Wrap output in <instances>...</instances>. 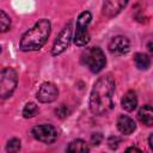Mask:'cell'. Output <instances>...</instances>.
I'll return each mask as SVG.
<instances>
[{
  "mask_svg": "<svg viewBox=\"0 0 153 153\" xmlns=\"http://www.w3.org/2000/svg\"><path fill=\"white\" fill-rule=\"evenodd\" d=\"M115 79L110 75H103L94 82L90 93V110L93 115H104L114 109V93H115Z\"/></svg>",
  "mask_w": 153,
  "mask_h": 153,
  "instance_id": "6da1fadb",
  "label": "cell"
},
{
  "mask_svg": "<svg viewBox=\"0 0 153 153\" xmlns=\"http://www.w3.org/2000/svg\"><path fill=\"white\" fill-rule=\"evenodd\" d=\"M51 32V23L47 18H42L26 30L19 41V49L22 51H38L48 41Z\"/></svg>",
  "mask_w": 153,
  "mask_h": 153,
  "instance_id": "7a4b0ae2",
  "label": "cell"
},
{
  "mask_svg": "<svg viewBox=\"0 0 153 153\" xmlns=\"http://www.w3.org/2000/svg\"><path fill=\"white\" fill-rule=\"evenodd\" d=\"M81 63L87 67L92 73H99L106 65V57L104 51L99 47L86 48L80 56Z\"/></svg>",
  "mask_w": 153,
  "mask_h": 153,
  "instance_id": "3957f363",
  "label": "cell"
},
{
  "mask_svg": "<svg viewBox=\"0 0 153 153\" xmlns=\"http://www.w3.org/2000/svg\"><path fill=\"white\" fill-rule=\"evenodd\" d=\"M18 86V74L12 67L0 69V99H8Z\"/></svg>",
  "mask_w": 153,
  "mask_h": 153,
  "instance_id": "277c9868",
  "label": "cell"
},
{
  "mask_svg": "<svg viewBox=\"0 0 153 153\" xmlns=\"http://www.w3.org/2000/svg\"><path fill=\"white\" fill-rule=\"evenodd\" d=\"M91 20H92V14L90 11H84L79 14L75 24V33L73 37L76 47H85L90 42L88 25Z\"/></svg>",
  "mask_w": 153,
  "mask_h": 153,
  "instance_id": "5b68a950",
  "label": "cell"
},
{
  "mask_svg": "<svg viewBox=\"0 0 153 153\" xmlns=\"http://www.w3.org/2000/svg\"><path fill=\"white\" fill-rule=\"evenodd\" d=\"M72 33H73V26H72V22H68L62 30L60 31V33L57 35L53 48H51V55L53 56H57L61 55L63 51H66V49L69 47L71 42H72Z\"/></svg>",
  "mask_w": 153,
  "mask_h": 153,
  "instance_id": "8992f818",
  "label": "cell"
},
{
  "mask_svg": "<svg viewBox=\"0 0 153 153\" xmlns=\"http://www.w3.org/2000/svg\"><path fill=\"white\" fill-rule=\"evenodd\" d=\"M31 134L36 140H38L43 143H47V145L54 143L59 136L56 128L51 124H48V123L35 126L31 129Z\"/></svg>",
  "mask_w": 153,
  "mask_h": 153,
  "instance_id": "52a82bcc",
  "label": "cell"
},
{
  "mask_svg": "<svg viewBox=\"0 0 153 153\" xmlns=\"http://www.w3.org/2000/svg\"><path fill=\"white\" fill-rule=\"evenodd\" d=\"M59 97V88L56 87L55 84L50 81H44L38 87V91L36 93V98L39 103L47 104V103H53Z\"/></svg>",
  "mask_w": 153,
  "mask_h": 153,
  "instance_id": "ba28073f",
  "label": "cell"
},
{
  "mask_svg": "<svg viewBox=\"0 0 153 153\" xmlns=\"http://www.w3.org/2000/svg\"><path fill=\"white\" fill-rule=\"evenodd\" d=\"M108 49L112 55L122 56V55H126L130 50V42L128 37L123 35H117L110 39L108 44Z\"/></svg>",
  "mask_w": 153,
  "mask_h": 153,
  "instance_id": "9c48e42d",
  "label": "cell"
},
{
  "mask_svg": "<svg viewBox=\"0 0 153 153\" xmlns=\"http://www.w3.org/2000/svg\"><path fill=\"white\" fill-rule=\"evenodd\" d=\"M129 0H105L102 7V13L106 18H114L124 10Z\"/></svg>",
  "mask_w": 153,
  "mask_h": 153,
  "instance_id": "30bf717a",
  "label": "cell"
},
{
  "mask_svg": "<svg viewBox=\"0 0 153 153\" xmlns=\"http://www.w3.org/2000/svg\"><path fill=\"white\" fill-rule=\"evenodd\" d=\"M116 126H117L118 131L124 135H130L136 129V122L127 115H120L117 118Z\"/></svg>",
  "mask_w": 153,
  "mask_h": 153,
  "instance_id": "8fae6325",
  "label": "cell"
},
{
  "mask_svg": "<svg viewBox=\"0 0 153 153\" xmlns=\"http://www.w3.org/2000/svg\"><path fill=\"white\" fill-rule=\"evenodd\" d=\"M121 105L128 112L134 111L136 109V106H137V96H136V92L133 91V90L127 91L124 93V96L122 97V99H121Z\"/></svg>",
  "mask_w": 153,
  "mask_h": 153,
  "instance_id": "7c38bea8",
  "label": "cell"
},
{
  "mask_svg": "<svg viewBox=\"0 0 153 153\" xmlns=\"http://www.w3.org/2000/svg\"><path fill=\"white\" fill-rule=\"evenodd\" d=\"M137 118L142 124L151 127L153 124V109H152V106L149 104L141 106L137 111Z\"/></svg>",
  "mask_w": 153,
  "mask_h": 153,
  "instance_id": "4fadbf2b",
  "label": "cell"
},
{
  "mask_svg": "<svg viewBox=\"0 0 153 153\" xmlns=\"http://www.w3.org/2000/svg\"><path fill=\"white\" fill-rule=\"evenodd\" d=\"M66 151L71 152V153H78V152L87 153V152H90V147L82 139H75V140L69 142V145L67 146Z\"/></svg>",
  "mask_w": 153,
  "mask_h": 153,
  "instance_id": "5bb4252c",
  "label": "cell"
},
{
  "mask_svg": "<svg viewBox=\"0 0 153 153\" xmlns=\"http://www.w3.org/2000/svg\"><path fill=\"white\" fill-rule=\"evenodd\" d=\"M134 63L140 71H147L151 67V57L145 53H136L134 55Z\"/></svg>",
  "mask_w": 153,
  "mask_h": 153,
  "instance_id": "9a60e30c",
  "label": "cell"
},
{
  "mask_svg": "<svg viewBox=\"0 0 153 153\" xmlns=\"http://www.w3.org/2000/svg\"><path fill=\"white\" fill-rule=\"evenodd\" d=\"M38 111L39 110H38L37 104H35L32 102H29V103H26L24 105L22 114H23V117L24 118H32V117H35L38 114Z\"/></svg>",
  "mask_w": 153,
  "mask_h": 153,
  "instance_id": "2e32d148",
  "label": "cell"
},
{
  "mask_svg": "<svg viewBox=\"0 0 153 153\" xmlns=\"http://www.w3.org/2000/svg\"><path fill=\"white\" fill-rule=\"evenodd\" d=\"M11 30V18L10 16L0 10V33H5Z\"/></svg>",
  "mask_w": 153,
  "mask_h": 153,
  "instance_id": "e0dca14e",
  "label": "cell"
},
{
  "mask_svg": "<svg viewBox=\"0 0 153 153\" xmlns=\"http://www.w3.org/2000/svg\"><path fill=\"white\" fill-rule=\"evenodd\" d=\"M22 148V142L17 137H12L7 141V145H6V151L10 152V153H16V152H19Z\"/></svg>",
  "mask_w": 153,
  "mask_h": 153,
  "instance_id": "ac0fdd59",
  "label": "cell"
},
{
  "mask_svg": "<svg viewBox=\"0 0 153 153\" xmlns=\"http://www.w3.org/2000/svg\"><path fill=\"white\" fill-rule=\"evenodd\" d=\"M54 112H55V116H56V117L63 120V118H66V117L69 116V114H71V109H69L68 105H66V104H61V105H59L57 108H55Z\"/></svg>",
  "mask_w": 153,
  "mask_h": 153,
  "instance_id": "d6986e66",
  "label": "cell"
},
{
  "mask_svg": "<svg viewBox=\"0 0 153 153\" xmlns=\"http://www.w3.org/2000/svg\"><path fill=\"white\" fill-rule=\"evenodd\" d=\"M121 143V139L118 136H115V135H111L109 139H108V146L111 148V149H117V147L120 146Z\"/></svg>",
  "mask_w": 153,
  "mask_h": 153,
  "instance_id": "ffe728a7",
  "label": "cell"
},
{
  "mask_svg": "<svg viewBox=\"0 0 153 153\" xmlns=\"http://www.w3.org/2000/svg\"><path fill=\"white\" fill-rule=\"evenodd\" d=\"M102 141H103V135H102V133H93V134L91 135V145H93V146H99Z\"/></svg>",
  "mask_w": 153,
  "mask_h": 153,
  "instance_id": "44dd1931",
  "label": "cell"
},
{
  "mask_svg": "<svg viewBox=\"0 0 153 153\" xmlns=\"http://www.w3.org/2000/svg\"><path fill=\"white\" fill-rule=\"evenodd\" d=\"M152 137H153V133H152V134H149V136H148V146H149L151 151H153V143H152Z\"/></svg>",
  "mask_w": 153,
  "mask_h": 153,
  "instance_id": "7402d4cb",
  "label": "cell"
},
{
  "mask_svg": "<svg viewBox=\"0 0 153 153\" xmlns=\"http://www.w3.org/2000/svg\"><path fill=\"white\" fill-rule=\"evenodd\" d=\"M126 151H127V152H131V151H133V152H134V151H136V152H141V149H140V148L134 147V146H133V147H128Z\"/></svg>",
  "mask_w": 153,
  "mask_h": 153,
  "instance_id": "603a6c76",
  "label": "cell"
},
{
  "mask_svg": "<svg viewBox=\"0 0 153 153\" xmlns=\"http://www.w3.org/2000/svg\"><path fill=\"white\" fill-rule=\"evenodd\" d=\"M1 53H2V47L0 45V54H1Z\"/></svg>",
  "mask_w": 153,
  "mask_h": 153,
  "instance_id": "cb8c5ba5",
  "label": "cell"
}]
</instances>
